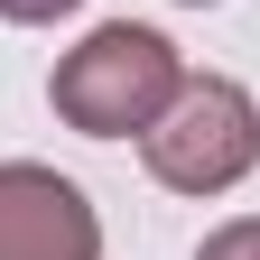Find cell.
<instances>
[{
    "label": "cell",
    "instance_id": "cell-3",
    "mask_svg": "<svg viewBox=\"0 0 260 260\" xmlns=\"http://www.w3.org/2000/svg\"><path fill=\"white\" fill-rule=\"evenodd\" d=\"M0 260H103V214L75 177L10 158L0 168Z\"/></svg>",
    "mask_w": 260,
    "mask_h": 260
},
{
    "label": "cell",
    "instance_id": "cell-2",
    "mask_svg": "<svg viewBox=\"0 0 260 260\" xmlns=\"http://www.w3.org/2000/svg\"><path fill=\"white\" fill-rule=\"evenodd\" d=\"M140 158L177 195H233L260 168V103L233 75H186V93L140 130Z\"/></svg>",
    "mask_w": 260,
    "mask_h": 260
},
{
    "label": "cell",
    "instance_id": "cell-5",
    "mask_svg": "<svg viewBox=\"0 0 260 260\" xmlns=\"http://www.w3.org/2000/svg\"><path fill=\"white\" fill-rule=\"evenodd\" d=\"M65 10H84V0H0V19H19V28H47Z\"/></svg>",
    "mask_w": 260,
    "mask_h": 260
},
{
    "label": "cell",
    "instance_id": "cell-1",
    "mask_svg": "<svg viewBox=\"0 0 260 260\" xmlns=\"http://www.w3.org/2000/svg\"><path fill=\"white\" fill-rule=\"evenodd\" d=\"M186 93V56L158 38V28H93V38L56 65V84H47V103L65 130H84V140H130V130H149L158 112H168Z\"/></svg>",
    "mask_w": 260,
    "mask_h": 260
},
{
    "label": "cell",
    "instance_id": "cell-4",
    "mask_svg": "<svg viewBox=\"0 0 260 260\" xmlns=\"http://www.w3.org/2000/svg\"><path fill=\"white\" fill-rule=\"evenodd\" d=\"M195 260H260V214H242V223H223V233H205V251Z\"/></svg>",
    "mask_w": 260,
    "mask_h": 260
},
{
    "label": "cell",
    "instance_id": "cell-6",
    "mask_svg": "<svg viewBox=\"0 0 260 260\" xmlns=\"http://www.w3.org/2000/svg\"><path fill=\"white\" fill-rule=\"evenodd\" d=\"M186 10H214V0H186Z\"/></svg>",
    "mask_w": 260,
    "mask_h": 260
}]
</instances>
